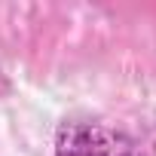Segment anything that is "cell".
<instances>
[{"instance_id":"6da1fadb","label":"cell","mask_w":156,"mask_h":156,"mask_svg":"<svg viewBox=\"0 0 156 156\" xmlns=\"http://www.w3.org/2000/svg\"><path fill=\"white\" fill-rule=\"evenodd\" d=\"M55 156H132V141L110 126L70 119L58 126Z\"/></svg>"}]
</instances>
